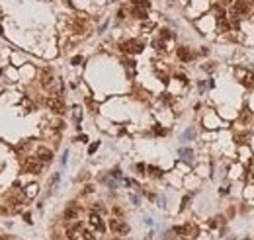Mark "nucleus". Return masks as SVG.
<instances>
[{"label": "nucleus", "mask_w": 254, "mask_h": 240, "mask_svg": "<svg viewBox=\"0 0 254 240\" xmlns=\"http://www.w3.org/2000/svg\"><path fill=\"white\" fill-rule=\"evenodd\" d=\"M123 53H129V55H137V53H141L143 51V43L141 41H137V39H129L125 43H121V47H119Z\"/></svg>", "instance_id": "nucleus-1"}, {"label": "nucleus", "mask_w": 254, "mask_h": 240, "mask_svg": "<svg viewBox=\"0 0 254 240\" xmlns=\"http://www.w3.org/2000/svg\"><path fill=\"white\" fill-rule=\"evenodd\" d=\"M248 8H250V6H248V2H246V0H235L231 12L237 14V16H244V14L248 12Z\"/></svg>", "instance_id": "nucleus-2"}, {"label": "nucleus", "mask_w": 254, "mask_h": 240, "mask_svg": "<svg viewBox=\"0 0 254 240\" xmlns=\"http://www.w3.org/2000/svg\"><path fill=\"white\" fill-rule=\"evenodd\" d=\"M110 227H112L113 232H119V234H127V232H129V227H127V224L121 223V221H117V219H113V221L110 223Z\"/></svg>", "instance_id": "nucleus-3"}, {"label": "nucleus", "mask_w": 254, "mask_h": 240, "mask_svg": "<svg viewBox=\"0 0 254 240\" xmlns=\"http://www.w3.org/2000/svg\"><path fill=\"white\" fill-rule=\"evenodd\" d=\"M47 106L53 110L55 113H65V104L61 100H57V98H51V100H47Z\"/></svg>", "instance_id": "nucleus-4"}, {"label": "nucleus", "mask_w": 254, "mask_h": 240, "mask_svg": "<svg viewBox=\"0 0 254 240\" xmlns=\"http://www.w3.org/2000/svg\"><path fill=\"white\" fill-rule=\"evenodd\" d=\"M178 59L184 63H190V61H194V53L188 47H178Z\"/></svg>", "instance_id": "nucleus-5"}, {"label": "nucleus", "mask_w": 254, "mask_h": 240, "mask_svg": "<svg viewBox=\"0 0 254 240\" xmlns=\"http://www.w3.org/2000/svg\"><path fill=\"white\" fill-rule=\"evenodd\" d=\"M37 160H41V162H51L53 160V152L47 150V148H37Z\"/></svg>", "instance_id": "nucleus-6"}, {"label": "nucleus", "mask_w": 254, "mask_h": 240, "mask_svg": "<svg viewBox=\"0 0 254 240\" xmlns=\"http://www.w3.org/2000/svg\"><path fill=\"white\" fill-rule=\"evenodd\" d=\"M26 170H27V172H33V174H37V172L41 170V166H39V162H37V158H30V160H27V164H26Z\"/></svg>", "instance_id": "nucleus-7"}, {"label": "nucleus", "mask_w": 254, "mask_h": 240, "mask_svg": "<svg viewBox=\"0 0 254 240\" xmlns=\"http://www.w3.org/2000/svg\"><path fill=\"white\" fill-rule=\"evenodd\" d=\"M90 223H92V224H94V227H96L98 230H106V227H104V224H102L100 217H98L96 213H90Z\"/></svg>", "instance_id": "nucleus-8"}, {"label": "nucleus", "mask_w": 254, "mask_h": 240, "mask_svg": "<svg viewBox=\"0 0 254 240\" xmlns=\"http://www.w3.org/2000/svg\"><path fill=\"white\" fill-rule=\"evenodd\" d=\"M133 8H143V10H149V0H131Z\"/></svg>", "instance_id": "nucleus-9"}, {"label": "nucleus", "mask_w": 254, "mask_h": 240, "mask_svg": "<svg viewBox=\"0 0 254 240\" xmlns=\"http://www.w3.org/2000/svg\"><path fill=\"white\" fill-rule=\"evenodd\" d=\"M76 215H78V211L74 207H69L67 211H65V217H67V219H76Z\"/></svg>", "instance_id": "nucleus-10"}, {"label": "nucleus", "mask_w": 254, "mask_h": 240, "mask_svg": "<svg viewBox=\"0 0 254 240\" xmlns=\"http://www.w3.org/2000/svg\"><path fill=\"white\" fill-rule=\"evenodd\" d=\"M244 84H246V86H250V88H254V74H252V72H246V76H244Z\"/></svg>", "instance_id": "nucleus-11"}, {"label": "nucleus", "mask_w": 254, "mask_h": 240, "mask_svg": "<svg viewBox=\"0 0 254 240\" xmlns=\"http://www.w3.org/2000/svg\"><path fill=\"white\" fill-rule=\"evenodd\" d=\"M133 14H135L139 20H145V18H147V10H143V8H133Z\"/></svg>", "instance_id": "nucleus-12"}, {"label": "nucleus", "mask_w": 254, "mask_h": 240, "mask_svg": "<svg viewBox=\"0 0 254 240\" xmlns=\"http://www.w3.org/2000/svg\"><path fill=\"white\" fill-rule=\"evenodd\" d=\"M149 172H151V176H155V178H161L162 176V172L158 170V168H155V166H149Z\"/></svg>", "instance_id": "nucleus-13"}, {"label": "nucleus", "mask_w": 254, "mask_h": 240, "mask_svg": "<svg viewBox=\"0 0 254 240\" xmlns=\"http://www.w3.org/2000/svg\"><path fill=\"white\" fill-rule=\"evenodd\" d=\"M180 154H182V156H186V160H192L194 152H192L190 148H182V150H180Z\"/></svg>", "instance_id": "nucleus-14"}, {"label": "nucleus", "mask_w": 254, "mask_h": 240, "mask_svg": "<svg viewBox=\"0 0 254 240\" xmlns=\"http://www.w3.org/2000/svg\"><path fill=\"white\" fill-rule=\"evenodd\" d=\"M161 37H162V39H172V33H170L168 30H162V31H161Z\"/></svg>", "instance_id": "nucleus-15"}, {"label": "nucleus", "mask_w": 254, "mask_h": 240, "mask_svg": "<svg viewBox=\"0 0 254 240\" xmlns=\"http://www.w3.org/2000/svg\"><path fill=\"white\" fill-rule=\"evenodd\" d=\"M155 47H156L158 51H164V43H162L161 39H156V41H155Z\"/></svg>", "instance_id": "nucleus-16"}, {"label": "nucleus", "mask_w": 254, "mask_h": 240, "mask_svg": "<svg viewBox=\"0 0 254 240\" xmlns=\"http://www.w3.org/2000/svg\"><path fill=\"white\" fill-rule=\"evenodd\" d=\"M84 238H86V240H96V236H94L90 230H84Z\"/></svg>", "instance_id": "nucleus-17"}, {"label": "nucleus", "mask_w": 254, "mask_h": 240, "mask_svg": "<svg viewBox=\"0 0 254 240\" xmlns=\"http://www.w3.org/2000/svg\"><path fill=\"white\" fill-rule=\"evenodd\" d=\"M235 0H219V6H231Z\"/></svg>", "instance_id": "nucleus-18"}, {"label": "nucleus", "mask_w": 254, "mask_h": 240, "mask_svg": "<svg viewBox=\"0 0 254 240\" xmlns=\"http://www.w3.org/2000/svg\"><path fill=\"white\" fill-rule=\"evenodd\" d=\"M98 144H100V143H94L92 147L88 148V152H90V154H92V152H96V150H98Z\"/></svg>", "instance_id": "nucleus-19"}, {"label": "nucleus", "mask_w": 254, "mask_h": 240, "mask_svg": "<svg viewBox=\"0 0 254 240\" xmlns=\"http://www.w3.org/2000/svg\"><path fill=\"white\" fill-rule=\"evenodd\" d=\"M155 133H156V135H164V133H166V131H164V129H161V127H158V125H156V127H155Z\"/></svg>", "instance_id": "nucleus-20"}, {"label": "nucleus", "mask_w": 254, "mask_h": 240, "mask_svg": "<svg viewBox=\"0 0 254 240\" xmlns=\"http://www.w3.org/2000/svg\"><path fill=\"white\" fill-rule=\"evenodd\" d=\"M80 61H82V57H74V59H72V64H78Z\"/></svg>", "instance_id": "nucleus-21"}, {"label": "nucleus", "mask_w": 254, "mask_h": 240, "mask_svg": "<svg viewBox=\"0 0 254 240\" xmlns=\"http://www.w3.org/2000/svg\"><path fill=\"white\" fill-rule=\"evenodd\" d=\"M0 35H2V26H0Z\"/></svg>", "instance_id": "nucleus-22"}]
</instances>
